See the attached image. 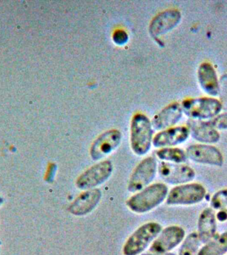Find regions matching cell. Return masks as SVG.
<instances>
[{
    "mask_svg": "<svg viewBox=\"0 0 227 255\" xmlns=\"http://www.w3.org/2000/svg\"><path fill=\"white\" fill-rule=\"evenodd\" d=\"M168 195V188L162 183H154L139 191L126 201L133 212L145 213L159 206Z\"/></svg>",
    "mask_w": 227,
    "mask_h": 255,
    "instance_id": "1",
    "label": "cell"
},
{
    "mask_svg": "<svg viewBox=\"0 0 227 255\" xmlns=\"http://www.w3.org/2000/svg\"><path fill=\"white\" fill-rule=\"evenodd\" d=\"M130 142L135 154L143 155L148 152L153 142L152 125L146 116L137 114L131 124Z\"/></svg>",
    "mask_w": 227,
    "mask_h": 255,
    "instance_id": "2",
    "label": "cell"
},
{
    "mask_svg": "<svg viewBox=\"0 0 227 255\" xmlns=\"http://www.w3.org/2000/svg\"><path fill=\"white\" fill-rule=\"evenodd\" d=\"M162 227L156 222L141 225L127 239L123 247L124 255H138L142 253L161 233Z\"/></svg>",
    "mask_w": 227,
    "mask_h": 255,
    "instance_id": "3",
    "label": "cell"
},
{
    "mask_svg": "<svg viewBox=\"0 0 227 255\" xmlns=\"http://www.w3.org/2000/svg\"><path fill=\"white\" fill-rule=\"evenodd\" d=\"M183 112L192 119H211L218 115L223 109L222 103L213 98L187 99L182 104Z\"/></svg>",
    "mask_w": 227,
    "mask_h": 255,
    "instance_id": "4",
    "label": "cell"
},
{
    "mask_svg": "<svg viewBox=\"0 0 227 255\" xmlns=\"http://www.w3.org/2000/svg\"><path fill=\"white\" fill-rule=\"evenodd\" d=\"M113 168L111 161H102L81 173L76 181V185L81 190L95 189L109 179Z\"/></svg>",
    "mask_w": 227,
    "mask_h": 255,
    "instance_id": "5",
    "label": "cell"
},
{
    "mask_svg": "<svg viewBox=\"0 0 227 255\" xmlns=\"http://www.w3.org/2000/svg\"><path fill=\"white\" fill-rule=\"evenodd\" d=\"M156 159L148 157L143 159L131 173L127 189L131 193L137 192L149 186L155 178L157 171Z\"/></svg>",
    "mask_w": 227,
    "mask_h": 255,
    "instance_id": "6",
    "label": "cell"
},
{
    "mask_svg": "<svg viewBox=\"0 0 227 255\" xmlns=\"http://www.w3.org/2000/svg\"><path fill=\"white\" fill-rule=\"evenodd\" d=\"M206 195L202 185L191 183L179 185L171 189L167 196L168 205H193L201 202Z\"/></svg>",
    "mask_w": 227,
    "mask_h": 255,
    "instance_id": "7",
    "label": "cell"
},
{
    "mask_svg": "<svg viewBox=\"0 0 227 255\" xmlns=\"http://www.w3.org/2000/svg\"><path fill=\"white\" fill-rule=\"evenodd\" d=\"M159 176L169 184H183L192 181L195 172L187 165L163 161L157 167Z\"/></svg>",
    "mask_w": 227,
    "mask_h": 255,
    "instance_id": "8",
    "label": "cell"
},
{
    "mask_svg": "<svg viewBox=\"0 0 227 255\" xmlns=\"http://www.w3.org/2000/svg\"><path fill=\"white\" fill-rule=\"evenodd\" d=\"M121 133L117 129H110L99 135L91 145L90 155L95 161L100 160L114 151L120 144Z\"/></svg>",
    "mask_w": 227,
    "mask_h": 255,
    "instance_id": "9",
    "label": "cell"
},
{
    "mask_svg": "<svg viewBox=\"0 0 227 255\" xmlns=\"http://www.w3.org/2000/svg\"><path fill=\"white\" fill-rule=\"evenodd\" d=\"M184 229L178 226L166 227L159 233L156 239L153 241L150 247V252L165 253L172 250L180 244L184 239Z\"/></svg>",
    "mask_w": 227,
    "mask_h": 255,
    "instance_id": "10",
    "label": "cell"
},
{
    "mask_svg": "<svg viewBox=\"0 0 227 255\" xmlns=\"http://www.w3.org/2000/svg\"><path fill=\"white\" fill-rule=\"evenodd\" d=\"M187 156L195 162L215 166L223 164V156L217 147L205 144L192 145L187 147Z\"/></svg>",
    "mask_w": 227,
    "mask_h": 255,
    "instance_id": "11",
    "label": "cell"
},
{
    "mask_svg": "<svg viewBox=\"0 0 227 255\" xmlns=\"http://www.w3.org/2000/svg\"><path fill=\"white\" fill-rule=\"evenodd\" d=\"M102 195V191L98 188L84 191L70 204L69 213L75 216L89 214L99 205Z\"/></svg>",
    "mask_w": 227,
    "mask_h": 255,
    "instance_id": "12",
    "label": "cell"
},
{
    "mask_svg": "<svg viewBox=\"0 0 227 255\" xmlns=\"http://www.w3.org/2000/svg\"><path fill=\"white\" fill-rule=\"evenodd\" d=\"M181 14L178 10L168 9L161 12L153 18L149 25V33L157 37L174 29L179 23Z\"/></svg>",
    "mask_w": 227,
    "mask_h": 255,
    "instance_id": "13",
    "label": "cell"
},
{
    "mask_svg": "<svg viewBox=\"0 0 227 255\" xmlns=\"http://www.w3.org/2000/svg\"><path fill=\"white\" fill-rule=\"evenodd\" d=\"M189 130L185 127H172L160 131L153 138L156 147H169L180 144L188 138Z\"/></svg>",
    "mask_w": 227,
    "mask_h": 255,
    "instance_id": "14",
    "label": "cell"
},
{
    "mask_svg": "<svg viewBox=\"0 0 227 255\" xmlns=\"http://www.w3.org/2000/svg\"><path fill=\"white\" fill-rule=\"evenodd\" d=\"M182 115V108L179 104H171L153 118L151 125L155 129L164 130L176 125L180 121Z\"/></svg>",
    "mask_w": 227,
    "mask_h": 255,
    "instance_id": "15",
    "label": "cell"
},
{
    "mask_svg": "<svg viewBox=\"0 0 227 255\" xmlns=\"http://www.w3.org/2000/svg\"><path fill=\"white\" fill-rule=\"evenodd\" d=\"M189 132L196 140L202 143H216L220 135L210 123L190 120L187 123Z\"/></svg>",
    "mask_w": 227,
    "mask_h": 255,
    "instance_id": "16",
    "label": "cell"
},
{
    "mask_svg": "<svg viewBox=\"0 0 227 255\" xmlns=\"http://www.w3.org/2000/svg\"><path fill=\"white\" fill-rule=\"evenodd\" d=\"M217 219L212 209H205L199 216L198 235L201 242L208 243L216 236Z\"/></svg>",
    "mask_w": 227,
    "mask_h": 255,
    "instance_id": "17",
    "label": "cell"
},
{
    "mask_svg": "<svg viewBox=\"0 0 227 255\" xmlns=\"http://www.w3.org/2000/svg\"><path fill=\"white\" fill-rule=\"evenodd\" d=\"M198 79L201 87L207 94L216 96L219 93V84L216 71L210 63H205L199 66Z\"/></svg>",
    "mask_w": 227,
    "mask_h": 255,
    "instance_id": "18",
    "label": "cell"
},
{
    "mask_svg": "<svg viewBox=\"0 0 227 255\" xmlns=\"http://www.w3.org/2000/svg\"><path fill=\"white\" fill-rule=\"evenodd\" d=\"M227 252V232H225L207 243L197 255H223Z\"/></svg>",
    "mask_w": 227,
    "mask_h": 255,
    "instance_id": "19",
    "label": "cell"
},
{
    "mask_svg": "<svg viewBox=\"0 0 227 255\" xmlns=\"http://www.w3.org/2000/svg\"><path fill=\"white\" fill-rule=\"evenodd\" d=\"M156 155L161 160L174 163L185 162L187 157L184 151L176 147H163L156 151Z\"/></svg>",
    "mask_w": 227,
    "mask_h": 255,
    "instance_id": "20",
    "label": "cell"
},
{
    "mask_svg": "<svg viewBox=\"0 0 227 255\" xmlns=\"http://www.w3.org/2000/svg\"><path fill=\"white\" fill-rule=\"evenodd\" d=\"M201 241L198 233H192L185 239L179 250V255H197Z\"/></svg>",
    "mask_w": 227,
    "mask_h": 255,
    "instance_id": "21",
    "label": "cell"
},
{
    "mask_svg": "<svg viewBox=\"0 0 227 255\" xmlns=\"http://www.w3.org/2000/svg\"><path fill=\"white\" fill-rule=\"evenodd\" d=\"M211 204L216 210L227 213V189L215 193L211 199Z\"/></svg>",
    "mask_w": 227,
    "mask_h": 255,
    "instance_id": "22",
    "label": "cell"
},
{
    "mask_svg": "<svg viewBox=\"0 0 227 255\" xmlns=\"http://www.w3.org/2000/svg\"><path fill=\"white\" fill-rule=\"evenodd\" d=\"M210 124L215 128L221 129H227V113L223 114L215 118Z\"/></svg>",
    "mask_w": 227,
    "mask_h": 255,
    "instance_id": "23",
    "label": "cell"
},
{
    "mask_svg": "<svg viewBox=\"0 0 227 255\" xmlns=\"http://www.w3.org/2000/svg\"><path fill=\"white\" fill-rule=\"evenodd\" d=\"M129 37L126 32L123 30H117L113 34V41L118 45H123L128 41Z\"/></svg>",
    "mask_w": 227,
    "mask_h": 255,
    "instance_id": "24",
    "label": "cell"
},
{
    "mask_svg": "<svg viewBox=\"0 0 227 255\" xmlns=\"http://www.w3.org/2000/svg\"><path fill=\"white\" fill-rule=\"evenodd\" d=\"M221 88L219 87V92L221 93L222 101L227 105V75L223 76L221 79Z\"/></svg>",
    "mask_w": 227,
    "mask_h": 255,
    "instance_id": "25",
    "label": "cell"
},
{
    "mask_svg": "<svg viewBox=\"0 0 227 255\" xmlns=\"http://www.w3.org/2000/svg\"><path fill=\"white\" fill-rule=\"evenodd\" d=\"M56 171H57V165L51 164L48 167L47 173H46L45 180L47 182L53 181L54 177L55 176Z\"/></svg>",
    "mask_w": 227,
    "mask_h": 255,
    "instance_id": "26",
    "label": "cell"
},
{
    "mask_svg": "<svg viewBox=\"0 0 227 255\" xmlns=\"http://www.w3.org/2000/svg\"><path fill=\"white\" fill-rule=\"evenodd\" d=\"M142 255H175L173 254V253H145V254H143Z\"/></svg>",
    "mask_w": 227,
    "mask_h": 255,
    "instance_id": "27",
    "label": "cell"
}]
</instances>
